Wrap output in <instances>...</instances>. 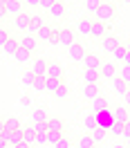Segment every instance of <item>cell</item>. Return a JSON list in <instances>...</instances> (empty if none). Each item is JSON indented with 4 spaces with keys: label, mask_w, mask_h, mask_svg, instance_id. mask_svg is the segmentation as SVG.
Returning <instances> with one entry per match:
<instances>
[{
    "label": "cell",
    "mask_w": 130,
    "mask_h": 148,
    "mask_svg": "<svg viewBox=\"0 0 130 148\" xmlns=\"http://www.w3.org/2000/svg\"><path fill=\"white\" fill-rule=\"evenodd\" d=\"M114 16H117V7L112 5V2H101V7L96 9V14H94V18L96 20H103V23H110V20H114Z\"/></svg>",
    "instance_id": "cell-1"
},
{
    "label": "cell",
    "mask_w": 130,
    "mask_h": 148,
    "mask_svg": "<svg viewBox=\"0 0 130 148\" xmlns=\"http://www.w3.org/2000/svg\"><path fill=\"white\" fill-rule=\"evenodd\" d=\"M85 54H88V52H85V47L81 45V43L67 47V58H70V61H74V63H83Z\"/></svg>",
    "instance_id": "cell-2"
},
{
    "label": "cell",
    "mask_w": 130,
    "mask_h": 148,
    "mask_svg": "<svg viewBox=\"0 0 130 148\" xmlns=\"http://www.w3.org/2000/svg\"><path fill=\"white\" fill-rule=\"evenodd\" d=\"M92 27H94V18L92 16L79 18V34H81V36H92Z\"/></svg>",
    "instance_id": "cell-3"
},
{
    "label": "cell",
    "mask_w": 130,
    "mask_h": 148,
    "mask_svg": "<svg viewBox=\"0 0 130 148\" xmlns=\"http://www.w3.org/2000/svg\"><path fill=\"white\" fill-rule=\"evenodd\" d=\"M79 43V36H76V32L72 29H61V45L63 47H72Z\"/></svg>",
    "instance_id": "cell-4"
},
{
    "label": "cell",
    "mask_w": 130,
    "mask_h": 148,
    "mask_svg": "<svg viewBox=\"0 0 130 148\" xmlns=\"http://www.w3.org/2000/svg\"><path fill=\"white\" fill-rule=\"evenodd\" d=\"M108 32H110L108 23L94 18V27H92V36H94V38H105V36H108Z\"/></svg>",
    "instance_id": "cell-5"
},
{
    "label": "cell",
    "mask_w": 130,
    "mask_h": 148,
    "mask_svg": "<svg viewBox=\"0 0 130 148\" xmlns=\"http://www.w3.org/2000/svg\"><path fill=\"white\" fill-rule=\"evenodd\" d=\"M29 25H31V16L29 14H20L14 18V27L20 29V32H29Z\"/></svg>",
    "instance_id": "cell-6"
},
{
    "label": "cell",
    "mask_w": 130,
    "mask_h": 148,
    "mask_svg": "<svg viewBox=\"0 0 130 148\" xmlns=\"http://www.w3.org/2000/svg\"><path fill=\"white\" fill-rule=\"evenodd\" d=\"M47 67H49V61H45L43 56H36L31 61V72L34 74H47Z\"/></svg>",
    "instance_id": "cell-7"
},
{
    "label": "cell",
    "mask_w": 130,
    "mask_h": 148,
    "mask_svg": "<svg viewBox=\"0 0 130 148\" xmlns=\"http://www.w3.org/2000/svg\"><path fill=\"white\" fill-rule=\"evenodd\" d=\"M101 58H99V56L96 54H90V52H88V54H85V58H83V67H88V70H101Z\"/></svg>",
    "instance_id": "cell-8"
},
{
    "label": "cell",
    "mask_w": 130,
    "mask_h": 148,
    "mask_svg": "<svg viewBox=\"0 0 130 148\" xmlns=\"http://www.w3.org/2000/svg\"><path fill=\"white\" fill-rule=\"evenodd\" d=\"M2 7H5V11H7L9 16H14V18L23 14V2H16V0H7Z\"/></svg>",
    "instance_id": "cell-9"
},
{
    "label": "cell",
    "mask_w": 130,
    "mask_h": 148,
    "mask_svg": "<svg viewBox=\"0 0 130 148\" xmlns=\"http://www.w3.org/2000/svg\"><path fill=\"white\" fill-rule=\"evenodd\" d=\"M47 76H54V79H58V81H63L65 79V70L61 67V65L56 63V61H49V67H47Z\"/></svg>",
    "instance_id": "cell-10"
},
{
    "label": "cell",
    "mask_w": 130,
    "mask_h": 148,
    "mask_svg": "<svg viewBox=\"0 0 130 148\" xmlns=\"http://www.w3.org/2000/svg\"><path fill=\"white\" fill-rule=\"evenodd\" d=\"M83 81L85 83H92V85H99L101 72H99V70H88V67H83Z\"/></svg>",
    "instance_id": "cell-11"
},
{
    "label": "cell",
    "mask_w": 130,
    "mask_h": 148,
    "mask_svg": "<svg viewBox=\"0 0 130 148\" xmlns=\"http://www.w3.org/2000/svg\"><path fill=\"white\" fill-rule=\"evenodd\" d=\"M99 72H101V76L103 79H114V76H117V74H119V70H117V67H114V63H110V61H105V63L101 65V70H99Z\"/></svg>",
    "instance_id": "cell-12"
},
{
    "label": "cell",
    "mask_w": 130,
    "mask_h": 148,
    "mask_svg": "<svg viewBox=\"0 0 130 148\" xmlns=\"http://www.w3.org/2000/svg\"><path fill=\"white\" fill-rule=\"evenodd\" d=\"M112 112H114V121H119V123H128V121H130L128 106H117Z\"/></svg>",
    "instance_id": "cell-13"
},
{
    "label": "cell",
    "mask_w": 130,
    "mask_h": 148,
    "mask_svg": "<svg viewBox=\"0 0 130 148\" xmlns=\"http://www.w3.org/2000/svg\"><path fill=\"white\" fill-rule=\"evenodd\" d=\"M119 38H114V36H110V34H108V36L105 38H101V45H103V49H105V52H114V49H117V47H119Z\"/></svg>",
    "instance_id": "cell-14"
},
{
    "label": "cell",
    "mask_w": 130,
    "mask_h": 148,
    "mask_svg": "<svg viewBox=\"0 0 130 148\" xmlns=\"http://www.w3.org/2000/svg\"><path fill=\"white\" fill-rule=\"evenodd\" d=\"M65 14H67V7H65V2H61V0H58L54 7L49 9V16H52L54 20H61V18L65 16Z\"/></svg>",
    "instance_id": "cell-15"
},
{
    "label": "cell",
    "mask_w": 130,
    "mask_h": 148,
    "mask_svg": "<svg viewBox=\"0 0 130 148\" xmlns=\"http://www.w3.org/2000/svg\"><path fill=\"white\" fill-rule=\"evenodd\" d=\"M20 47H25V49H29V52L34 54V52H36V47H38V38L31 36V34H27L25 38H20Z\"/></svg>",
    "instance_id": "cell-16"
},
{
    "label": "cell",
    "mask_w": 130,
    "mask_h": 148,
    "mask_svg": "<svg viewBox=\"0 0 130 148\" xmlns=\"http://www.w3.org/2000/svg\"><path fill=\"white\" fill-rule=\"evenodd\" d=\"M18 49H20V40H16V38H9V40L2 45V52H5L7 56H14Z\"/></svg>",
    "instance_id": "cell-17"
},
{
    "label": "cell",
    "mask_w": 130,
    "mask_h": 148,
    "mask_svg": "<svg viewBox=\"0 0 130 148\" xmlns=\"http://www.w3.org/2000/svg\"><path fill=\"white\" fill-rule=\"evenodd\" d=\"M45 27V20H43V16H31V25H29V34L31 36H36L40 29Z\"/></svg>",
    "instance_id": "cell-18"
},
{
    "label": "cell",
    "mask_w": 130,
    "mask_h": 148,
    "mask_svg": "<svg viewBox=\"0 0 130 148\" xmlns=\"http://www.w3.org/2000/svg\"><path fill=\"white\" fill-rule=\"evenodd\" d=\"M83 97H85V99H90V101H94V99L99 97V85L85 83V85H83Z\"/></svg>",
    "instance_id": "cell-19"
},
{
    "label": "cell",
    "mask_w": 130,
    "mask_h": 148,
    "mask_svg": "<svg viewBox=\"0 0 130 148\" xmlns=\"http://www.w3.org/2000/svg\"><path fill=\"white\" fill-rule=\"evenodd\" d=\"M2 128H7V130L11 132V130H23L25 126H23V123H20L16 117H7V119L2 121Z\"/></svg>",
    "instance_id": "cell-20"
},
{
    "label": "cell",
    "mask_w": 130,
    "mask_h": 148,
    "mask_svg": "<svg viewBox=\"0 0 130 148\" xmlns=\"http://www.w3.org/2000/svg\"><path fill=\"white\" fill-rule=\"evenodd\" d=\"M31 121H34V123L49 121V117H47V110H45V108H36V110H31Z\"/></svg>",
    "instance_id": "cell-21"
},
{
    "label": "cell",
    "mask_w": 130,
    "mask_h": 148,
    "mask_svg": "<svg viewBox=\"0 0 130 148\" xmlns=\"http://www.w3.org/2000/svg\"><path fill=\"white\" fill-rule=\"evenodd\" d=\"M128 88H130V85L126 83V81H121L119 76H114V79H112V90H114L117 94H126V92H128Z\"/></svg>",
    "instance_id": "cell-22"
},
{
    "label": "cell",
    "mask_w": 130,
    "mask_h": 148,
    "mask_svg": "<svg viewBox=\"0 0 130 148\" xmlns=\"http://www.w3.org/2000/svg\"><path fill=\"white\" fill-rule=\"evenodd\" d=\"M76 146H79V148H92V146H96V141H94L92 132H88V135H81Z\"/></svg>",
    "instance_id": "cell-23"
},
{
    "label": "cell",
    "mask_w": 130,
    "mask_h": 148,
    "mask_svg": "<svg viewBox=\"0 0 130 148\" xmlns=\"http://www.w3.org/2000/svg\"><path fill=\"white\" fill-rule=\"evenodd\" d=\"M14 58H16V63H29V61H31V52L25 49V47H20L18 52L14 54Z\"/></svg>",
    "instance_id": "cell-24"
},
{
    "label": "cell",
    "mask_w": 130,
    "mask_h": 148,
    "mask_svg": "<svg viewBox=\"0 0 130 148\" xmlns=\"http://www.w3.org/2000/svg\"><path fill=\"white\" fill-rule=\"evenodd\" d=\"M23 132H25V141L34 146V144H36V128H34V123H31V126H25Z\"/></svg>",
    "instance_id": "cell-25"
},
{
    "label": "cell",
    "mask_w": 130,
    "mask_h": 148,
    "mask_svg": "<svg viewBox=\"0 0 130 148\" xmlns=\"http://www.w3.org/2000/svg\"><path fill=\"white\" fill-rule=\"evenodd\" d=\"M61 85H63V81H58V79H54V76H47V83H45V90H47V92H52V94H54L56 90H58V88H61Z\"/></svg>",
    "instance_id": "cell-26"
},
{
    "label": "cell",
    "mask_w": 130,
    "mask_h": 148,
    "mask_svg": "<svg viewBox=\"0 0 130 148\" xmlns=\"http://www.w3.org/2000/svg\"><path fill=\"white\" fill-rule=\"evenodd\" d=\"M61 139H63V132H61V130H47V144L56 146Z\"/></svg>",
    "instance_id": "cell-27"
},
{
    "label": "cell",
    "mask_w": 130,
    "mask_h": 148,
    "mask_svg": "<svg viewBox=\"0 0 130 148\" xmlns=\"http://www.w3.org/2000/svg\"><path fill=\"white\" fill-rule=\"evenodd\" d=\"M83 7H85V11L88 14H96V9L101 7V0H83Z\"/></svg>",
    "instance_id": "cell-28"
},
{
    "label": "cell",
    "mask_w": 130,
    "mask_h": 148,
    "mask_svg": "<svg viewBox=\"0 0 130 148\" xmlns=\"http://www.w3.org/2000/svg\"><path fill=\"white\" fill-rule=\"evenodd\" d=\"M126 54H128V47H126V43H119V47L112 52V56H114V61H121L123 63V58H126Z\"/></svg>",
    "instance_id": "cell-29"
},
{
    "label": "cell",
    "mask_w": 130,
    "mask_h": 148,
    "mask_svg": "<svg viewBox=\"0 0 130 148\" xmlns=\"http://www.w3.org/2000/svg\"><path fill=\"white\" fill-rule=\"evenodd\" d=\"M105 108H108V101H105L101 94H99V97L92 101V110H94V114H96V112H101V110H105Z\"/></svg>",
    "instance_id": "cell-30"
},
{
    "label": "cell",
    "mask_w": 130,
    "mask_h": 148,
    "mask_svg": "<svg viewBox=\"0 0 130 148\" xmlns=\"http://www.w3.org/2000/svg\"><path fill=\"white\" fill-rule=\"evenodd\" d=\"M47 128H49V130H61V132H63L65 123L58 119V117H49V121H47Z\"/></svg>",
    "instance_id": "cell-31"
},
{
    "label": "cell",
    "mask_w": 130,
    "mask_h": 148,
    "mask_svg": "<svg viewBox=\"0 0 130 148\" xmlns=\"http://www.w3.org/2000/svg\"><path fill=\"white\" fill-rule=\"evenodd\" d=\"M96 128H99L96 117H94V114H88V117H85V130H88V132H94Z\"/></svg>",
    "instance_id": "cell-32"
},
{
    "label": "cell",
    "mask_w": 130,
    "mask_h": 148,
    "mask_svg": "<svg viewBox=\"0 0 130 148\" xmlns=\"http://www.w3.org/2000/svg\"><path fill=\"white\" fill-rule=\"evenodd\" d=\"M52 32H54V27L45 25V27H43V29L36 34V38H38V40H45V43H47V40H49V36H52Z\"/></svg>",
    "instance_id": "cell-33"
},
{
    "label": "cell",
    "mask_w": 130,
    "mask_h": 148,
    "mask_svg": "<svg viewBox=\"0 0 130 148\" xmlns=\"http://www.w3.org/2000/svg\"><path fill=\"white\" fill-rule=\"evenodd\" d=\"M45 83H47V74H36V81H34V90H45Z\"/></svg>",
    "instance_id": "cell-34"
},
{
    "label": "cell",
    "mask_w": 130,
    "mask_h": 148,
    "mask_svg": "<svg viewBox=\"0 0 130 148\" xmlns=\"http://www.w3.org/2000/svg\"><path fill=\"white\" fill-rule=\"evenodd\" d=\"M110 135L121 137V135H123V123H119V121H112V123H110Z\"/></svg>",
    "instance_id": "cell-35"
},
{
    "label": "cell",
    "mask_w": 130,
    "mask_h": 148,
    "mask_svg": "<svg viewBox=\"0 0 130 148\" xmlns=\"http://www.w3.org/2000/svg\"><path fill=\"white\" fill-rule=\"evenodd\" d=\"M92 137H94V141H96V144H101L103 139L108 137V130H105V128H101V126H99V128H96V130H94V132H92Z\"/></svg>",
    "instance_id": "cell-36"
},
{
    "label": "cell",
    "mask_w": 130,
    "mask_h": 148,
    "mask_svg": "<svg viewBox=\"0 0 130 148\" xmlns=\"http://www.w3.org/2000/svg\"><path fill=\"white\" fill-rule=\"evenodd\" d=\"M54 97L56 99H58V101H65V99H67V97H70V90H67V85H61V88H58V90H56L54 92Z\"/></svg>",
    "instance_id": "cell-37"
},
{
    "label": "cell",
    "mask_w": 130,
    "mask_h": 148,
    "mask_svg": "<svg viewBox=\"0 0 130 148\" xmlns=\"http://www.w3.org/2000/svg\"><path fill=\"white\" fill-rule=\"evenodd\" d=\"M117 76H119L121 81H126V83L130 85V67H128V65H121V67H119V74H117Z\"/></svg>",
    "instance_id": "cell-38"
},
{
    "label": "cell",
    "mask_w": 130,
    "mask_h": 148,
    "mask_svg": "<svg viewBox=\"0 0 130 148\" xmlns=\"http://www.w3.org/2000/svg\"><path fill=\"white\" fill-rule=\"evenodd\" d=\"M34 81H36V74L34 72H27L23 76V85H25V88H34Z\"/></svg>",
    "instance_id": "cell-39"
},
{
    "label": "cell",
    "mask_w": 130,
    "mask_h": 148,
    "mask_svg": "<svg viewBox=\"0 0 130 148\" xmlns=\"http://www.w3.org/2000/svg\"><path fill=\"white\" fill-rule=\"evenodd\" d=\"M47 43H49V45H61V29H54Z\"/></svg>",
    "instance_id": "cell-40"
},
{
    "label": "cell",
    "mask_w": 130,
    "mask_h": 148,
    "mask_svg": "<svg viewBox=\"0 0 130 148\" xmlns=\"http://www.w3.org/2000/svg\"><path fill=\"white\" fill-rule=\"evenodd\" d=\"M72 146H74V144H72V141H70L67 137H63V139H61V141H58L54 148H72Z\"/></svg>",
    "instance_id": "cell-41"
},
{
    "label": "cell",
    "mask_w": 130,
    "mask_h": 148,
    "mask_svg": "<svg viewBox=\"0 0 130 148\" xmlns=\"http://www.w3.org/2000/svg\"><path fill=\"white\" fill-rule=\"evenodd\" d=\"M56 2H58V0H40V7H43L45 11H49V9L56 5Z\"/></svg>",
    "instance_id": "cell-42"
},
{
    "label": "cell",
    "mask_w": 130,
    "mask_h": 148,
    "mask_svg": "<svg viewBox=\"0 0 130 148\" xmlns=\"http://www.w3.org/2000/svg\"><path fill=\"white\" fill-rule=\"evenodd\" d=\"M0 144H9V130L7 128L0 130Z\"/></svg>",
    "instance_id": "cell-43"
},
{
    "label": "cell",
    "mask_w": 130,
    "mask_h": 148,
    "mask_svg": "<svg viewBox=\"0 0 130 148\" xmlns=\"http://www.w3.org/2000/svg\"><path fill=\"white\" fill-rule=\"evenodd\" d=\"M7 40H9V34H7V29L2 27V29H0V45H5Z\"/></svg>",
    "instance_id": "cell-44"
},
{
    "label": "cell",
    "mask_w": 130,
    "mask_h": 148,
    "mask_svg": "<svg viewBox=\"0 0 130 148\" xmlns=\"http://www.w3.org/2000/svg\"><path fill=\"white\" fill-rule=\"evenodd\" d=\"M123 139H130V121L128 123H123V135H121Z\"/></svg>",
    "instance_id": "cell-45"
},
{
    "label": "cell",
    "mask_w": 130,
    "mask_h": 148,
    "mask_svg": "<svg viewBox=\"0 0 130 148\" xmlns=\"http://www.w3.org/2000/svg\"><path fill=\"white\" fill-rule=\"evenodd\" d=\"M25 5H29V7H40V0H25Z\"/></svg>",
    "instance_id": "cell-46"
},
{
    "label": "cell",
    "mask_w": 130,
    "mask_h": 148,
    "mask_svg": "<svg viewBox=\"0 0 130 148\" xmlns=\"http://www.w3.org/2000/svg\"><path fill=\"white\" fill-rule=\"evenodd\" d=\"M7 16H9V14L5 11V7H0V20H7Z\"/></svg>",
    "instance_id": "cell-47"
},
{
    "label": "cell",
    "mask_w": 130,
    "mask_h": 148,
    "mask_svg": "<svg viewBox=\"0 0 130 148\" xmlns=\"http://www.w3.org/2000/svg\"><path fill=\"white\" fill-rule=\"evenodd\" d=\"M11 148H31V144H27V141H23V144H18V146H11Z\"/></svg>",
    "instance_id": "cell-48"
},
{
    "label": "cell",
    "mask_w": 130,
    "mask_h": 148,
    "mask_svg": "<svg viewBox=\"0 0 130 148\" xmlns=\"http://www.w3.org/2000/svg\"><path fill=\"white\" fill-rule=\"evenodd\" d=\"M20 103H23V106H25V108H27V106H29V97H27V94H25V97H23V99H20Z\"/></svg>",
    "instance_id": "cell-49"
},
{
    "label": "cell",
    "mask_w": 130,
    "mask_h": 148,
    "mask_svg": "<svg viewBox=\"0 0 130 148\" xmlns=\"http://www.w3.org/2000/svg\"><path fill=\"white\" fill-rule=\"evenodd\" d=\"M123 65H128V67H130V52L126 54V58H123Z\"/></svg>",
    "instance_id": "cell-50"
},
{
    "label": "cell",
    "mask_w": 130,
    "mask_h": 148,
    "mask_svg": "<svg viewBox=\"0 0 130 148\" xmlns=\"http://www.w3.org/2000/svg\"><path fill=\"white\" fill-rule=\"evenodd\" d=\"M123 97H126V106H130V88H128V92L123 94Z\"/></svg>",
    "instance_id": "cell-51"
},
{
    "label": "cell",
    "mask_w": 130,
    "mask_h": 148,
    "mask_svg": "<svg viewBox=\"0 0 130 148\" xmlns=\"http://www.w3.org/2000/svg\"><path fill=\"white\" fill-rule=\"evenodd\" d=\"M0 148H11L9 144H0Z\"/></svg>",
    "instance_id": "cell-52"
},
{
    "label": "cell",
    "mask_w": 130,
    "mask_h": 148,
    "mask_svg": "<svg viewBox=\"0 0 130 148\" xmlns=\"http://www.w3.org/2000/svg\"><path fill=\"white\" fill-rule=\"evenodd\" d=\"M126 47H128V52H130V38H128V40H126Z\"/></svg>",
    "instance_id": "cell-53"
},
{
    "label": "cell",
    "mask_w": 130,
    "mask_h": 148,
    "mask_svg": "<svg viewBox=\"0 0 130 148\" xmlns=\"http://www.w3.org/2000/svg\"><path fill=\"white\" fill-rule=\"evenodd\" d=\"M119 2H123V5H130V0H119Z\"/></svg>",
    "instance_id": "cell-54"
},
{
    "label": "cell",
    "mask_w": 130,
    "mask_h": 148,
    "mask_svg": "<svg viewBox=\"0 0 130 148\" xmlns=\"http://www.w3.org/2000/svg\"><path fill=\"white\" fill-rule=\"evenodd\" d=\"M126 148H130V139H126Z\"/></svg>",
    "instance_id": "cell-55"
},
{
    "label": "cell",
    "mask_w": 130,
    "mask_h": 148,
    "mask_svg": "<svg viewBox=\"0 0 130 148\" xmlns=\"http://www.w3.org/2000/svg\"><path fill=\"white\" fill-rule=\"evenodd\" d=\"M112 148H126V146H119V144H114V146H112Z\"/></svg>",
    "instance_id": "cell-56"
},
{
    "label": "cell",
    "mask_w": 130,
    "mask_h": 148,
    "mask_svg": "<svg viewBox=\"0 0 130 148\" xmlns=\"http://www.w3.org/2000/svg\"><path fill=\"white\" fill-rule=\"evenodd\" d=\"M108 2H112V5H114V2H119V0H108Z\"/></svg>",
    "instance_id": "cell-57"
},
{
    "label": "cell",
    "mask_w": 130,
    "mask_h": 148,
    "mask_svg": "<svg viewBox=\"0 0 130 148\" xmlns=\"http://www.w3.org/2000/svg\"><path fill=\"white\" fill-rule=\"evenodd\" d=\"M16 2H23V5H25V0H16Z\"/></svg>",
    "instance_id": "cell-58"
},
{
    "label": "cell",
    "mask_w": 130,
    "mask_h": 148,
    "mask_svg": "<svg viewBox=\"0 0 130 148\" xmlns=\"http://www.w3.org/2000/svg\"><path fill=\"white\" fill-rule=\"evenodd\" d=\"M92 148H99V144H96V146H92Z\"/></svg>",
    "instance_id": "cell-59"
},
{
    "label": "cell",
    "mask_w": 130,
    "mask_h": 148,
    "mask_svg": "<svg viewBox=\"0 0 130 148\" xmlns=\"http://www.w3.org/2000/svg\"><path fill=\"white\" fill-rule=\"evenodd\" d=\"M72 148H79V146H72Z\"/></svg>",
    "instance_id": "cell-60"
},
{
    "label": "cell",
    "mask_w": 130,
    "mask_h": 148,
    "mask_svg": "<svg viewBox=\"0 0 130 148\" xmlns=\"http://www.w3.org/2000/svg\"><path fill=\"white\" fill-rule=\"evenodd\" d=\"M61 2H63V0H61Z\"/></svg>",
    "instance_id": "cell-61"
}]
</instances>
